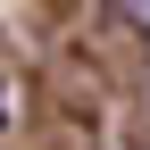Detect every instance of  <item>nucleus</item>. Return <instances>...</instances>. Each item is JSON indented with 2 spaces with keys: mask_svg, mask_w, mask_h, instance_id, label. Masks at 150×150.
I'll return each instance as SVG.
<instances>
[{
  "mask_svg": "<svg viewBox=\"0 0 150 150\" xmlns=\"http://www.w3.org/2000/svg\"><path fill=\"white\" fill-rule=\"evenodd\" d=\"M125 25H142V33H150V8H125Z\"/></svg>",
  "mask_w": 150,
  "mask_h": 150,
  "instance_id": "f257e3e1",
  "label": "nucleus"
}]
</instances>
